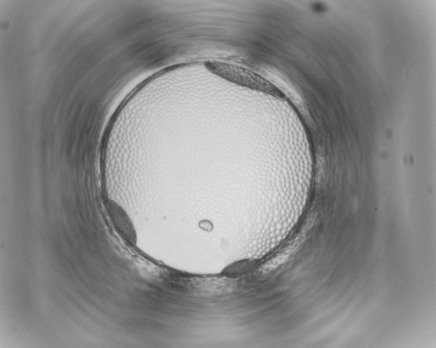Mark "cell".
Returning <instances> with one entry per match:
<instances>
[{"label":"cell","mask_w":436,"mask_h":348,"mask_svg":"<svg viewBox=\"0 0 436 348\" xmlns=\"http://www.w3.org/2000/svg\"><path fill=\"white\" fill-rule=\"evenodd\" d=\"M205 66L211 72L230 82L273 95L281 96V93L271 82L247 68L215 61L206 62Z\"/></svg>","instance_id":"obj_1"},{"label":"cell","mask_w":436,"mask_h":348,"mask_svg":"<svg viewBox=\"0 0 436 348\" xmlns=\"http://www.w3.org/2000/svg\"><path fill=\"white\" fill-rule=\"evenodd\" d=\"M106 209L113 226L120 235L126 241L135 244L137 240L135 229L124 210L112 200L107 202Z\"/></svg>","instance_id":"obj_2"}]
</instances>
